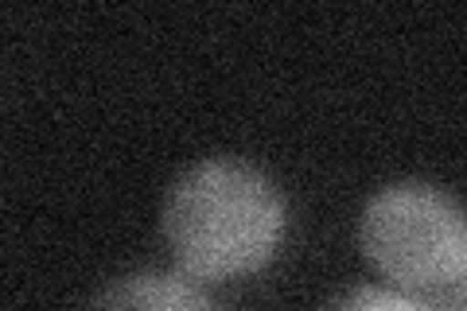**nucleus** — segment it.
Here are the masks:
<instances>
[{
	"instance_id": "2",
	"label": "nucleus",
	"mask_w": 467,
	"mask_h": 311,
	"mask_svg": "<svg viewBox=\"0 0 467 311\" xmlns=\"http://www.w3.org/2000/svg\"><path fill=\"white\" fill-rule=\"evenodd\" d=\"M362 254L401 292L456 288L467 273V214L432 183H389L358 222Z\"/></svg>"
},
{
	"instance_id": "1",
	"label": "nucleus",
	"mask_w": 467,
	"mask_h": 311,
	"mask_svg": "<svg viewBox=\"0 0 467 311\" xmlns=\"http://www.w3.org/2000/svg\"><path fill=\"white\" fill-rule=\"evenodd\" d=\"M285 199L261 168L245 160H199L171 183L164 238L183 273L230 280L261 269L281 245Z\"/></svg>"
},
{
	"instance_id": "3",
	"label": "nucleus",
	"mask_w": 467,
	"mask_h": 311,
	"mask_svg": "<svg viewBox=\"0 0 467 311\" xmlns=\"http://www.w3.org/2000/svg\"><path fill=\"white\" fill-rule=\"evenodd\" d=\"M90 311H214L187 276L175 273H133L98 292Z\"/></svg>"
},
{
	"instance_id": "5",
	"label": "nucleus",
	"mask_w": 467,
	"mask_h": 311,
	"mask_svg": "<svg viewBox=\"0 0 467 311\" xmlns=\"http://www.w3.org/2000/svg\"><path fill=\"white\" fill-rule=\"evenodd\" d=\"M456 300H460V307L467 311V273L460 276V285H456Z\"/></svg>"
},
{
	"instance_id": "4",
	"label": "nucleus",
	"mask_w": 467,
	"mask_h": 311,
	"mask_svg": "<svg viewBox=\"0 0 467 311\" xmlns=\"http://www.w3.org/2000/svg\"><path fill=\"white\" fill-rule=\"evenodd\" d=\"M331 311H429L417 295L389 292V288H355L347 292Z\"/></svg>"
}]
</instances>
